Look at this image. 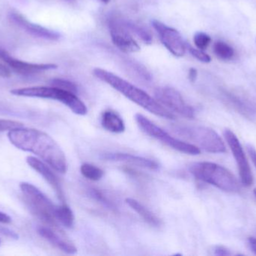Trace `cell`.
Segmentation results:
<instances>
[{
    "instance_id": "cell-25",
    "label": "cell",
    "mask_w": 256,
    "mask_h": 256,
    "mask_svg": "<svg viewBox=\"0 0 256 256\" xmlns=\"http://www.w3.org/2000/svg\"><path fill=\"white\" fill-rule=\"evenodd\" d=\"M50 84L52 87L66 90V91L70 92V93H74V94H76L78 92V88L76 84L72 82V81H68V80L62 79V78H54L50 81Z\"/></svg>"
},
{
    "instance_id": "cell-24",
    "label": "cell",
    "mask_w": 256,
    "mask_h": 256,
    "mask_svg": "<svg viewBox=\"0 0 256 256\" xmlns=\"http://www.w3.org/2000/svg\"><path fill=\"white\" fill-rule=\"evenodd\" d=\"M90 195L96 201H98L102 205L112 211H117V207L114 201H111L103 192L97 189H91L90 190Z\"/></svg>"
},
{
    "instance_id": "cell-37",
    "label": "cell",
    "mask_w": 256,
    "mask_h": 256,
    "mask_svg": "<svg viewBox=\"0 0 256 256\" xmlns=\"http://www.w3.org/2000/svg\"><path fill=\"white\" fill-rule=\"evenodd\" d=\"M254 195H255L256 198V189H254Z\"/></svg>"
},
{
    "instance_id": "cell-3",
    "label": "cell",
    "mask_w": 256,
    "mask_h": 256,
    "mask_svg": "<svg viewBox=\"0 0 256 256\" xmlns=\"http://www.w3.org/2000/svg\"><path fill=\"white\" fill-rule=\"evenodd\" d=\"M189 170L197 180L216 186L220 190L231 193L240 192L237 178L222 165L210 162H196L190 166Z\"/></svg>"
},
{
    "instance_id": "cell-27",
    "label": "cell",
    "mask_w": 256,
    "mask_h": 256,
    "mask_svg": "<svg viewBox=\"0 0 256 256\" xmlns=\"http://www.w3.org/2000/svg\"><path fill=\"white\" fill-rule=\"evenodd\" d=\"M22 127H24V124L20 122L0 119V132L13 130V129Z\"/></svg>"
},
{
    "instance_id": "cell-6",
    "label": "cell",
    "mask_w": 256,
    "mask_h": 256,
    "mask_svg": "<svg viewBox=\"0 0 256 256\" xmlns=\"http://www.w3.org/2000/svg\"><path fill=\"white\" fill-rule=\"evenodd\" d=\"M20 188L32 213L43 222L52 226H58L54 215L56 205L50 198L31 183L24 182L20 184Z\"/></svg>"
},
{
    "instance_id": "cell-30",
    "label": "cell",
    "mask_w": 256,
    "mask_h": 256,
    "mask_svg": "<svg viewBox=\"0 0 256 256\" xmlns=\"http://www.w3.org/2000/svg\"><path fill=\"white\" fill-rule=\"evenodd\" d=\"M0 233L4 234V235L7 236V237H12L14 239H18V235L14 232V231H12L8 228H4V227L0 226Z\"/></svg>"
},
{
    "instance_id": "cell-10",
    "label": "cell",
    "mask_w": 256,
    "mask_h": 256,
    "mask_svg": "<svg viewBox=\"0 0 256 256\" xmlns=\"http://www.w3.org/2000/svg\"><path fill=\"white\" fill-rule=\"evenodd\" d=\"M152 24L167 50L176 57H183L186 53V45L178 31L156 20L152 21Z\"/></svg>"
},
{
    "instance_id": "cell-22",
    "label": "cell",
    "mask_w": 256,
    "mask_h": 256,
    "mask_svg": "<svg viewBox=\"0 0 256 256\" xmlns=\"http://www.w3.org/2000/svg\"><path fill=\"white\" fill-rule=\"evenodd\" d=\"M124 21V25L127 27L128 30L130 33H134L140 39H141L144 43L150 44L152 42V35L147 30L141 26L138 25V24H134V23L131 22V21Z\"/></svg>"
},
{
    "instance_id": "cell-16",
    "label": "cell",
    "mask_w": 256,
    "mask_h": 256,
    "mask_svg": "<svg viewBox=\"0 0 256 256\" xmlns=\"http://www.w3.org/2000/svg\"><path fill=\"white\" fill-rule=\"evenodd\" d=\"M102 159L111 162H124L130 165L150 170H156L159 168V164L153 159L142 156H134L124 153H108L102 155Z\"/></svg>"
},
{
    "instance_id": "cell-5",
    "label": "cell",
    "mask_w": 256,
    "mask_h": 256,
    "mask_svg": "<svg viewBox=\"0 0 256 256\" xmlns=\"http://www.w3.org/2000/svg\"><path fill=\"white\" fill-rule=\"evenodd\" d=\"M172 129L174 133L195 143L206 152L210 153H224L226 152V147L222 138L218 132L210 128L176 125L172 126Z\"/></svg>"
},
{
    "instance_id": "cell-34",
    "label": "cell",
    "mask_w": 256,
    "mask_h": 256,
    "mask_svg": "<svg viewBox=\"0 0 256 256\" xmlns=\"http://www.w3.org/2000/svg\"><path fill=\"white\" fill-rule=\"evenodd\" d=\"M197 75H198V72H197L196 69H194V68H191L189 70V75H188L190 81L191 82H194L196 80Z\"/></svg>"
},
{
    "instance_id": "cell-13",
    "label": "cell",
    "mask_w": 256,
    "mask_h": 256,
    "mask_svg": "<svg viewBox=\"0 0 256 256\" xmlns=\"http://www.w3.org/2000/svg\"><path fill=\"white\" fill-rule=\"evenodd\" d=\"M9 19L21 30H24L26 33L32 35L34 37L40 38V39L49 41H58L61 37L60 33L45 28L42 26L33 24L28 21L26 18H24L22 15L16 13V12L10 13Z\"/></svg>"
},
{
    "instance_id": "cell-11",
    "label": "cell",
    "mask_w": 256,
    "mask_h": 256,
    "mask_svg": "<svg viewBox=\"0 0 256 256\" xmlns=\"http://www.w3.org/2000/svg\"><path fill=\"white\" fill-rule=\"evenodd\" d=\"M110 33L114 45L124 53L140 51L138 44L131 36L130 32L120 18H111L109 23Z\"/></svg>"
},
{
    "instance_id": "cell-23",
    "label": "cell",
    "mask_w": 256,
    "mask_h": 256,
    "mask_svg": "<svg viewBox=\"0 0 256 256\" xmlns=\"http://www.w3.org/2000/svg\"><path fill=\"white\" fill-rule=\"evenodd\" d=\"M80 172L86 178L92 181L100 180L104 174L103 170L88 163H84L81 165Z\"/></svg>"
},
{
    "instance_id": "cell-36",
    "label": "cell",
    "mask_w": 256,
    "mask_h": 256,
    "mask_svg": "<svg viewBox=\"0 0 256 256\" xmlns=\"http://www.w3.org/2000/svg\"><path fill=\"white\" fill-rule=\"evenodd\" d=\"M100 1L103 2L104 3H108L110 2V0H100Z\"/></svg>"
},
{
    "instance_id": "cell-21",
    "label": "cell",
    "mask_w": 256,
    "mask_h": 256,
    "mask_svg": "<svg viewBox=\"0 0 256 256\" xmlns=\"http://www.w3.org/2000/svg\"><path fill=\"white\" fill-rule=\"evenodd\" d=\"M214 52L215 55L221 60H231L234 55V51L228 44L222 41L215 42L214 45Z\"/></svg>"
},
{
    "instance_id": "cell-32",
    "label": "cell",
    "mask_w": 256,
    "mask_h": 256,
    "mask_svg": "<svg viewBox=\"0 0 256 256\" xmlns=\"http://www.w3.org/2000/svg\"><path fill=\"white\" fill-rule=\"evenodd\" d=\"M246 148H248V153H249L250 156L252 159V162H254L256 168V150L251 145H248Z\"/></svg>"
},
{
    "instance_id": "cell-29",
    "label": "cell",
    "mask_w": 256,
    "mask_h": 256,
    "mask_svg": "<svg viewBox=\"0 0 256 256\" xmlns=\"http://www.w3.org/2000/svg\"><path fill=\"white\" fill-rule=\"evenodd\" d=\"M213 251L214 254L216 255L224 256L232 255L231 251L224 246H216L214 248Z\"/></svg>"
},
{
    "instance_id": "cell-18",
    "label": "cell",
    "mask_w": 256,
    "mask_h": 256,
    "mask_svg": "<svg viewBox=\"0 0 256 256\" xmlns=\"http://www.w3.org/2000/svg\"><path fill=\"white\" fill-rule=\"evenodd\" d=\"M102 125L106 130L112 133H122L126 130L122 118L112 110H106L102 114Z\"/></svg>"
},
{
    "instance_id": "cell-20",
    "label": "cell",
    "mask_w": 256,
    "mask_h": 256,
    "mask_svg": "<svg viewBox=\"0 0 256 256\" xmlns=\"http://www.w3.org/2000/svg\"><path fill=\"white\" fill-rule=\"evenodd\" d=\"M54 215L58 223L62 224L66 228H73L74 216L72 209L66 203H63L61 205L56 206Z\"/></svg>"
},
{
    "instance_id": "cell-4",
    "label": "cell",
    "mask_w": 256,
    "mask_h": 256,
    "mask_svg": "<svg viewBox=\"0 0 256 256\" xmlns=\"http://www.w3.org/2000/svg\"><path fill=\"white\" fill-rule=\"evenodd\" d=\"M10 93L24 97L42 98L58 101L68 107L74 114L86 115L88 112L86 105L74 93L54 87H32L14 89Z\"/></svg>"
},
{
    "instance_id": "cell-35",
    "label": "cell",
    "mask_w": 256,
    "mask_h": 256,
    "mask_svg": "<svg viewBox=\"0 0 256 256\" xmlns=\"http://www.w3.org/2000/svg\"><path fill=\"white\" fill-rule=\"evenodd\" d=\"M248 243H249L250 249H252V252L256 255V237H250L248 238Z\"/></svg>"
},
{
    "instance_id": "cell-2",
    "label": "cell",
    "mask_w": 256,
    "mask_h": 256,
    "mask_svg": "<svg viewBox=\"0 0 256 256\" xmlns=\"http://www.w3.org/2000/svg\"><path fill=\"white\" fill-rule=\"evenodd\" d=\"M93 74L96 78L109 84L117 91L124 95L128 99L140 105L146 111L162 118L168 120H173L174 118L172 113L164 108L161 104L149 96L147 93L120 78L118 75L98 68L94 69Z\"/></svg>"
},
{
    "instance_id": "cell-26",
    "label": "cell",
    "mask_w": 256,
    "mask_h": 256,
    "mask_svg": "<svg viewBox=\"0 0 256 256\" xmlns=\"http://www.w3.org/2000/svg\"><path fill=\"white\" fill-rule=\"evenodd\" d=\"M194 40L197 48L202 51L206 50L212 42L210 36L204 33H197L194 36Z\"/></svg>"
},
{
    "instance_id": "cell-8",
    "label": "cell",
    "mask_w": 256,
    "mask_h": 256,
    "mask_svg": "<svg viewBox=\"0 0 256 256\" xmlns=\"http://www.w3.org/2000/svg\"><path fill=\"white\" fill-rule=\"evenodd\" d=\"M155 98L160 104L186 118L195 117V111L188 105L180 93L172 87H159L154 92Z\"/></svg>"
},
{
    "instance_id": "cell-15",
    "label": "cell",
    "mask_w": 256,
    "mask_h": 256,
    "mask_svg": "<svg viewBox=\"0 0 256 256\" xmlns=\"http://www.w3.org/2000/svg\"><path fill=\"white\" fill-rule=\"evenodd\" d=\"M38 233L40 237L48 240L52 246L67 254H75L78 252L76 246L66 236L61 233L49 228L40 226L38 228Z\"/></svg>"
},
{
    "instance_id": "cell-33",
    "label": "cell",
    "mask_w": 256,
    "mask_h": 256,
    "mask_svg": "<svg viewBox=\"0 0 256 256\" xmlns=\"http://www.w3.org/2000/svg\"><path fill=\"white\" fill-rule=\"evenodd\" d=\"M12 222V219L8 215L0 211V223L8 224Z\"/></svg>"
},
{
    "instance_id": "cell-28",
    "label": "cell",
    "mask_w": 256,
    "mask_h": 256,
    "mask_svg": "<svg viewBox=\"0 0 256 256\" xmlns=\"http://www.w3.org/2000/svg\"><path fill=\"white\" fill-rule=\"evenodd\" d=\"M186 48H188V50H189L190 53L192 54V57H195L197 60H200V61L202 62V63H210V56L208 55L207 54L204 52L202 50L196 49V48H192L191 46H186Z\"/></svg>"
},
{
    "instance_id": "cell-19",
    "label": "cell",
    "mask_w": 256,
    "mask_h": 256,
    "mask_svg": "<svg viewBox=\"0 0 256 256\" xmlns=\"http://www.w3.org/2000/svg\"><path fill=\"white\" fill-rule=\"evenodd\" d=\"M126 204L134 210L136 213H138L148 224L154 227H160L162 224L160 219L152 213L148 209L146 208L144 205L138 202L134 198H126Z\"/></svg>"
},
{
    "instance_id": "cell-9",
    "label": "cell",
    "mask_w": 256,
    "mask_h": 256,
    "mask_svg": "<svg viewBox=\"0 0 256 256\" xmlns=\"http://www.w3.org/2000/svg\"><path fill=\"white\" fill-rule=\"evenodd\" d=\"M224 137L236 159L242 183L244 186H250L254 183V175L240 141L236 134L228 129L224 131Z\"/></svg>"
},
{
    "instance_id": "cell-17",
    "label": "cell",
    "mask_w": 256,
    "mask_h": 256,
    "mask_svg": "<svg viewBox=\"0 0 256 256\" xmlns=\"http://www.w3.org/2000/svg\"><path fill=\"white\" fill-rule=\"evenodd\" d=\"M227 102L238 112L240 113L246 118L252 119L256 116L255 105L248 102L246 99H242L240 96H234L232 93L226 94Z\"/></svg>"
},
{
    "instance_id": "cell-7",
    "label": "cell",
    "mask_w": 256,
    "mask_h": 256,
    "mask_svg": "<svg viewBox=\"0 0 256 256\" xmlns=\"http://www.w3.org/2000/svg\"><path fill=\"white\" fill-rule=\"evenodd\" d=\"M135 120L138 124V127L142 129L146 135L152 138H155L158 141L165 144L168 147L186 154L197 156L201 153V150L197 146L190 143L180 141L178 138L171 136L164 129L152 123L148 119L141 114H136L135 115Z\"/></svg>"
},
{
    "instance_id": "cell-14",
    "label": "cell",
    "mask_w": 256,
    "mask_h": 256,
    "mask_svg": "<svg viewBox=\"0 0 256 256\" xmlns=\"http://www.w3.org/2000/svg\"><path fill=\"white\" fill-rule=\"evenodd\" d=\"M26 162L28 165L32 168L37 171L39 174L44 178V180L50 185L51 187L54 189L58 199L64 202V195L63 192L62 187L61 183L58 180L57 176L52 172V170L42 161L39 160L37 158L33 157V156H28L26 158Z\"/></svg>"
},
{
    "instance_id": "cell-1",
    "label": "cell",
    "mask_w": 256,
    "mask_h": 256,
    "mask_svg": "<svg viewBox=\"0 0 256 256\" xmlns=\"http://www.w3.org/2000/svg\"><path fill=\"white\" fill-rule=\"evenodd\" d=\"M8 138L16 148L34 153L58 172L64 174L67 171V160L64 152L45 132L22 127L9 131Z\"/></svg>"
},
{
    "instance_id": "cell-12",
    "label": "cell",
    "mask_w": 256,
    "mask_h": 256,
    "mask_svg": "<svg viewBox=\"0 0 256 256\" xmlns=\"http://www.w3.org/2000/svg\"><path fill=\"white\" fill-rule=\"evenodd\" d=\"M0 59L16 73L22 75H34L44 71L56 69L58 67L56 65L51 64V63L38 64V63H27V62L18 60L14 58L8 53V51L1 48H0Z\"/></svg>"
},
{
    "instance_id": "cell-31",
    "label": "cell",
    "mask_w": 256,
    "mask_h": 256,
    "mask_svg": "<svg viewBox=\"0 0 256 256\" xmlns=\"http://www.w3.org/2000/svg\"><path fill=\"white\" fill-rule=\"evenodd\" d=\"M12 76V72L7 66L0 63V77L3 78H10Z\"/></svg>"
}]
</instances>
